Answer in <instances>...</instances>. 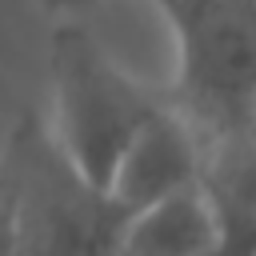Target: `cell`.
I'll return each mask as SVG.
<instances>
[{"label":"cell","mask_w":256,"mask_h":256,"mask_svg":"<svg viewBox=\"0 0 256 256\" xmlns=\"http://www.w3.org/2000/svg\"><path fill=\"white\" fill-rule=\"evenodd\" d=\"M168 104L136 84L104 44L80 28L64 24L52 36V132L72 164L96 180L112 184L128 144L140 128Z\"/></svg>","instance_id":"cell-3"},{"label":"cell","mask_w":256,"mask_h":256,"mask_svg":"<svg viewBox=\"0 0 256 256\" xmlns=\"http://www.w3.org/2000/svg\"><path fill=\"white\" fill-rule=\"evenodd\" d=\"M0 188L12 208V256H124L136 212L88 180L36 112L4 140Z\"/></svg>","instance_id":"cell-1"},{"label":"cell","mask_w":256,"mask_h":256,"mask_svg":"<svg viewBox=\"0 0 256 256\" xmlns=\"http://www.w3.org/2000/svg\"><path fill=\"white\" fill-rule=\"evenodd\" d=\"M0 256H12V208L4 188H0Z\"/></svg>","instance_id":"cell-6"},{"label":"cell","mask_w":256,"mask_h":256,"mask_svg":"<svg viewBox=\"0 0 256 256\" xmlns=\"http://www.w3.org/2000/svg\"><path fill=\"white\" fill-rule=\"evenodd\" d=\"M200 172H204V140L168 104L128 144L108 192L124 208L144 212V208H152V204H160L168 196H180V192L196 188Z\"/></svg>","instance_id":"cell-4"},{"label":"cell","mask_w":256,"mask_h":256,"mask_svg":"<svg viewBox=\"0 0 256 256\" xmlns=\"http://www.w3.org/2000/svg\"><path fill=\"white\" fill-rule=\"evenodd\" d=\"M200 188L216 216L212 256H256V128L204 144Z\"/></svg>","instance_id":"cell-5"},{"label":"cell","mask_w":256,"mask_h":256,"mask_svg":"<svg viewBox=\"0 0 256 256\" xmlns=\"http://www.w3.org/2000/svg\"><path fill=\"white\" fill-rule=\"evenodd\" d=\"M176 36L172 108L204 144L256 128V0H152Z\"/></svg>","instance_id":"cell-2"}]
</instances>
